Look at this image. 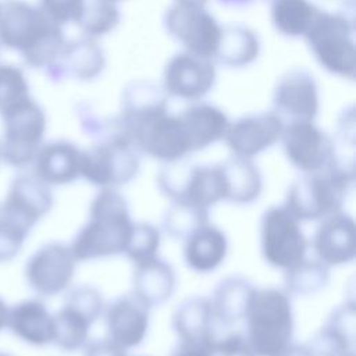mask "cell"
I'll list each match as a JSON object with an SVG mask.
<instances>
[{
	"mask_svg": "<svg viewBox=\"0 0 356 356\" xmlns=\"http://www.w3.org/2000/svg\"><path fill=\"white\" fill-rule=\"evenodd\" d=\"M117 120L134 146L153 159L171 163L192 153L179 115L168 111L167 93L149 81L125 86Z\"/></svg>",
	"mask_w": 356,
	"mask_h": 356,
	"instance_id": "cell-1",
	"label": "cell"
},
{
	"mask_svg": "<svg viewBox=\"0 0 356 356\" xmlns=\"http://www.w3.org/2000/svg\"><path fill=\"white\" fill-rule=\"evenodd\" d=\"M65 36L39 6L24 0L0 1V44L19 53L32 68H46L57 57Z\"/></svg>",
	"mask_w": 356,
	"mask_h": 356,
	"instance_id": "cell-2",
	"label": "cell"
},
{
	"mask_svg": "<svg viewBox=\"0 0 356 356\" xmlns=\"http://www.w3.org/2000/svg\"><path fill=\"white\" fill-rule=\"evenodd\" d=\"M132 224L124 196L115 189H102L90 203L88 222L70 245L75 260L86 261L124 253Z\"/></svg>",
	"mask_w": 356,
	"mask_h": 356,
	"instance_id": "cell-3",
	"label": "cell"
},
{
	"mask_svg": "<svg viewBox=\"0 0 356 356\" xmlns=\"http://www.w3.org/2000/svg\"><path fill=\"white\" fill-rule=\"evenodd\" d=\"M355 182V167L339 161L303 174L288 189L284 207L298 221H312L337 213L343 206Z\"/></svg>",
	"mask_w": 356,
	"mask_h": 356,
	"instance_id": "cell-4",
	"label": "cell"
},
{
	"mask_svg": "<svg viewBox=\"0 0 356 356\" xmlns=\"http://www.w3.org/2000/svg\"><path fill=\"white\" fill-rule=\"evenodd\" d=\"M245 320V337L256 356H278L292 342L293 312L285 291L256 289Z\"/></svg>",
	"mask_w": 356,
	"mask_h": 356,
	"instance_id": "cell-5",
	"label": "cell"
},
{
	"mask_svg": "<svg viewBox=\"0 0 356 356\" xmlns=\"http://www.w3.org/2000/svg\"><path fill=\"white\" fill-rule=\"evenodd\" d=\"M318 64L331 74L353 79L356 72L355 22L342 11L320 10L305 33Z\"/></svg>",
	"mask_w": 356,
	"mask_h": 356,
	"instance_id": "cell-6",
	"label": "cell"
},
{
	"mask_svg": "<svg viewBox=\"0 0 356 356\" xmlns=\"http://www.w3.org/2000/svg\"><path fill=\"white\" fill-rule=\"evenodd\" d=\"M139 150L121 132L108 134L81 153V177L102 189H115L139 171Z\"/></svg>",
	"mask_w": 356,
	"mask_h": 356,
	"instance_id": "cell-7",
	"label": "cell"
},
{
	"mask_svg": "<svg viewBox=\"0 0 356 356\" xmlns=\"http://www.w3.org/2000/svg\"><path fill=\"white\" fill-rule=\"evenodd\" d=\"M1 160L14 168H25L42 146L46 132V114L40 104L29 97L3 115Z\"/></svg>",
	"mask_w": 356,
	"mask_h": 356,
	"instance_id": "cell-8",
	"label": "cell"
},
{
	"mask_svg": "<svg viewBox=\"0 0 356 356\" xmlns=\"http://www.w3.org/2000/svg\"><path fill=\"white\" fill-rule=\"evenodd\" d=\"M164 26L188 53L209 60L216 57L221 26L203 6L175 1L164 15Z\"/></svg>",
	"mask_w": 356,
	"mask_h": 356,
	"instance_id": "cell-9",
	"label": "cell"
},
{
	"mask_svg": "<svg viewBox=\"0 0 356 356\" xmlns=\"http://www.w3.org/2000/svg\"><path fill=\"white\" fill-rule=\"evenodd\" d=\"M263 259L273 267L288 268L305 259L307 242L299 221L285 207H270L260 222Z\"/></svg>",
	"mask_w": 356,
	"mask_h": 356,
	"instance_id": "cell-10",
	"label": "cell"
},
{
	"mask_svg": "<svg viewBox=\"0 0 356 356\" xmlns=\"http://www.w3.org/2000/svg\"><path fill=\"white\" fill-rule=\"evenodd\" d=\"M281 140L288 161L303 174L320 171L338 161L334 140L313 121L288 122Z\"/></svg>",
	"mask_w": 356,
	"mask_h": 356,
	"instance_id": "cell-11",
	"label": "cell"
},
{
	"mask_svg": "<svg viewBox=\"0 0 356 356\" xmlns=\"http://www.w3.org/2000/svg\"><path fill=\"white\" fill-rule=\"evenodd\" d=\"M75 266L76 260L70 246L61 242H49L26 260L24 275L28 286L36 295L54 296L70 286Z\"/></svg>",
	"mask_w": 356,
	"mask_h": 356,
	"instance_id": "cell-12",
	"label": "cell"
},
{
	"mask_svg": "<svg viewBox=\"0 0 356 356\" xmlns=\"http://www.w3.org/2000/svg\"><path fill=\"white\" fill-rule=\"evenodd\" d=\"M53 207V193L49 185L32 172L15 175L0 204V213L14 224L31 232L36 222Z\"/></svg>",
	"mask_w": 356,
	"mask_h": 356,
	"instance_id": "cell-13",
	"label": "cell"
},
{
	"mask_svg": "<svg viewBox=\"0 0 356 356\" xmlns=\"http://www.w3.org/2000/svg\"><path fill=\"white\" fill-rule=\"evenodd\" d=\"M216 83V68L209 58L188 51L172 56L163 74V89L167 95L184 100H199Z\"/></svg>",
	"mask_w": 356,
	"mask_h": 356,
	"instance_id": "cell-14",
	"label": "cell"
},
{
	"mask_svg": "<svg viewBox=\"0 0 356 356\" xmlns=\"http://www.w3.org/2000/svg\"><path fill=\"white\" fill-rule=\"evenodd\" d=\"M273 107L282 121H314L318 92L313 75L299 68L285 72L274 89Z\"/></svg>",
	"mask_w": 356,
	"mask_h": 356,
	"instance_id": "cell-15",
	"label": "cell"
},
{
	"mask_svg": "<svg viewBox=\"0 0 356 356\" xmlns=\"http://www.w3.org/2000/svg\"><path fill=\"white\" fill-rule=\"evenodd\" d=\"M282 129L284 121L274 111L248 114L228 125L224 139L234 156L252 159L275 145Z\"/></svg>",
	"mask_w": 356,
	"mask_h": 356,
	"instance_id": "cell-16",
	"label": "cell"
},
{
	"mask_svg": "<svg viewBox=\"0 0 356 356\" xmlns=\"http://www.w3.org/2000/svg\"><path fill=\"white\" fill-rule=\"evenodd\" d=\"M106 57L99 43L89 36L70 40L63 44L57 57L44 68L46 75L60 82L63 79L92 81L102 74Z\"/></svg>",
	"mask_w": 356,
	"mask_h": 356,
	"instance_id": "cell-17",
	"label": "cell"
},
{
	"mask_svg": "<svg viewBox=\"0 0 356 356\" xmlns=\"http://www.w3.org/2000/svg\"><path fill=\"white\" fill-rule=\"evenodd\" d=\"M313 236V249L327 266L350 263L356 254V225L353 218L337 211L324 218Z\"/></svg>",
	"mask_w": 356,
	"mask_h": 356,
	"instance_id": "cell-18",
	"label": "cell"
},
{
	"mask_svg": "<svg viewBox=\"0 0 356 356\" xmlns=\"http://www.w3.org/2000/svg\"><path fill=\"white\" fill-rule=\"evenodd\" d=\"M149 310L134 293L117 298L106 310L107 338L124 350L142 343L149 328Z\"/></svg>",
	"mask_w": 356,
	"mask_h": 356,
	"instance_id": "cell-19",
	"label": "cell"
},
{
	"mask_svg": "<svg viewBox=\"0 0 356 356\" xmlns=\"http://www.w3.org/2000/svg\"><path fill=\"white\" fill-rule=\"evenodd\" d=\"M81 153L68 140L44 143L36 152L32 174L46 185H67L81 177Z\"/></svg>",
	"mask_w": 356,
	"mask_h": 356,
	"instance_id": "cell-20",
	"label": "cell"
},
{
	"mask_svg": "<svg viewBox=\"0 0 356 356\" xmlns=\"http://www.w3.org/2000/svg\"><path fill=\"white\" fill-rule=\"evenodd\" d=\"M191 152L202 150L222 139L229 125L227 114L207 103H196L184 108L179 114Z\"/></svg>",
	"mask_w": 356,
	"mask_h": 356,
	"instance_id": "cell-21",
	"label": "cell"
},
{
	"mask_svg": "<svg viewBox=\"0 0 356 356\" xmlns=\"http://www.w3.org/2000/svg\"><path fill=\"white\" fill-rule=\"evenodd\" d=\"M214 314L210 299L192 296L178 305L172 314V328L185 342H199L213 346L218 338L214 335Z\"/></svg>",
	"mask_w": 356,
	"mask_h": 356,
	"instance_id": "cell-22",
	"label": "cell"
},
{
	"mask_svg": "<svg viewBox=\"0 0 356 356\" xmlns=\"http://www.w3.org/2000/svg\"><path fill=\"white\" fill-rule=\"evenodd\" d=\"M134 264L132 293L149 307L167 302L175 288L172 267L157 256Z\"/></svg>",
	"mask_w": 356,
	"mask_h": 356,
	"instance_id": "cell-23",
	"label": "cell"
},
{
	"mask_svg": "<svg viewBox=\"0 0 356 356\" xmlns=\"http://www.w3.org/2000/svg\"><path fill=\"white\" fill-rule=\"evenodd\" d=\"M7 327L21 341L43 346L53 339V316L43 302L25 299L14 305L8 313Z\"/></svg>",
	"mask_w": 356,
	"mask_h": 356,
	"instance_id": "cell-24",
	"label": "cell"
},
{
	"mask_svg": "<svg viewBox=\"0 0 356 356\" xmlns=\"http://www.w3.org/2000/svg\"><path fill=\"white\" fill-rule=\"evenodd\" d=\"M184 257L189 268L197 273L216 270L225 259L228 241L225 234L210 222L195 229L185 239Z\"/></svg>",
	"mask_w": 356,
	"mask_h": 356,
	"instance_id": "cell-25",
	"label": "cell"
},
{
	"mask_svg": "<svg viewBox=\"0 0 356 356\" xmlns=\"http://www.w3.org/2000/svg\"><path fill=\"white\" fill-rule=\"evenodd\" d=\"M256 288L246 278L231 275L218 282L210 299L216 321L229 327L243 320Z\"/></svg>",
	"mask_w": 356,
	"mask_h": 356,
	"instance_id": "cell-26",
	"label": "cell"
},
{
	"mask_svg": "<svg viewBox=\"0 0 356 356\" xmlns=\"http://www.w3.org/2000/svg\"><path fill=\"white\" fill-rule=\"evenodd\" d=\"M218 165L222 174L227 202L249 204L260 196L263 189L261 172L250 159L232 156Z\"/></svg>",
	"mask_w": 356,
	"mask_h": 356,
	"instance_id": "cell-27",
	"label": "cell"
},
{
	"mask_svg": "<svg viewBox=\"0 0 356 356\" xmlns=\"http://www.w3.org/2000/svg\"><path fill=\"white\" fill-rule=\"evenodd\" d=\"M260 51L257 35L243 25L221 26V38L217 47L216 58L218 63L241 68L254 61Z\"/></svg>",
	"mask_w": 356,
	"mask_h": 356,
	"instance_id": "cell-28",
	"label": "cell"
},
{
	"mask_svg": "<svg viewBox=\"0 0 356 356\" xmlns=\"http://www.w3.org/2000/svg\"><path fill=\"white\" fill-rule=\"evenodd\" d=\"M271 21L284 36H305L320 8L309 0H273Z\"/></svg>",
	"mask_w": 356,
	"mask_h": 356,
	"instance_id": "cell-29",
	"label": "cell"
},
{
	"mask_svg": "<svg viewBox=\"0 0 356 356\" xmlns=\"http://www.w3.org/2000/svg\"><path fill=\"white\" fill-rule=\"evenodd\" d=\"M92 324L93 323L88 317L64 303V306L53 316L51 342L65 352L78 350L88 342Z\"/></svg>",
	"mask_w": 356,
	"mask_h": 356,
	"instance_id": "cell-30",
	"label": "cell"
},
{
	"mask_svg": "<svg viewBox=\"0 0 356 356\" xmlns=\"http://www.w3.org/2000/svg\"><path fill=\"white\" fill-rule=\"evenodd\" d=\"M330 280V266L321 260L302 259L285 268V292L291 295H313L323 289Z\"/></svg>",
	"mask_w": 356,
	"mask_h": 356,
	"instance_id": "cell-31",
	"label": "cell"
},
{
	"mask_svg": "<svg viewBox=\"0 0 356 356\" xmlns=\"http://www.w3.org/2000/svg\"><path fill=\"white\" fill-rule=\"evenodd\" d=\"M206 222H209V209L186 202H172L163 218L164 231L174 239H185Z\"/></svg>",
	"mask_w": 356,
	"mask_h": 356,
	"instance_id": "cell-32",
	"label": "cell"
},
{
	"mask_svg": "<svg viewBox=\"0 0 356 356\" xmlns=\"http://www.w3.org/2000/svg\"><path fill=\"white\" fill-rule=\"evenodd\" d=\"M121 14L115 3L108 0H85L78 26L85 36L97 38L113 31L120 22Z\"/></svg>",
	"mask_w": 356,
	"mask_h": 356,
	"instance_id": "cell-33",
	"label": "cell"
},
{
	"mask_svg": "<svg viewBox=\"0 0 356 356\" xmlns=\"http://www.w3.org/2000/svg\"><path fill=\"white\" fill-rule=\"evenodd\" d=\"M306 346L312 356H355V334L327 321Z\"/></svg>",
	"mask_w": 356,
	"mask_h": 356,
	"instance_id": "cell-34",
	"label": "cell"
},
{
	"mask_svg": "<svg viewBox=\"0 0 356 356\" xmlns=\"http://www.w3.org/2000/svg\"><path fill=\"white\" fill-rule=\"evenodd\" d=\"M29 97V85L24 71L13 64H0V115Z\"/></svg>",
	"mask_w": 356,
	"mask_h": 356,
	"instance_id": "cell-35",
	"label": "cell"
},
{
	"mask_svg": "<svg viewBox=\"0 0 356 356\" xmlns=\"http://www.w3.org/2000/svg\"><path fill=\"white\" fill-rule=\"evenodd\" d=\"M160 248V232L147 222H134L124 253L134 263L149 260L157 256Z\"/></svg>",
	"mask_w": 356,
	"mask_h": 356,
	"instance_id": "cell-36",
	"label": "cell"
},
{
	"mask_svg": "<svg viewBox=\"0 0 356 356\" xmlns=\"http://www.w3.org/2000/svg\"><path fill=\"white\" fill-rule=\"evenodd\" d=\"M65 305L76 309L92 323H95L104 310V302L100 292L89 285L72 288L65 296Z\"/></svg>",
	"mask_w": 356,
	"mask_h": 356,
	"instance_id": "cell-37",
	"label": "cell"
},
{
	"mask_svg": "<svg viewBox=\"0 0 356 356\" xmlns=\"http://www.w3.org/2000/svg\"><path fill=\"white\" fill-rule=\"evenodd\" d=\"M28 234L0 213V263H8L18 256Z\"/></svg>",
	"mask_w": 356,
	"mask_h": 356,
	"instance_id": "cell-38",
	"label": "cell"
},
{
	"mask_svg": "<svg viewBox=\"0 0 356 356\" xmlns=\"http://www.w3.org/2000/svg\"><path fill=\"white\" fill-rule=\"evenodd\" d=\"M40 10L56 24H78L81 19L85 0H39Z\"/></svg>",
	"mask_w": 356,
	"mask_h": 356,
	"instance_id": "cell-39",
	"label": "cell"
},
{
	"mask_svg": "<svg viewBox=\"0 0 356 356\" xmlns=\"http://www.w3.org/2000/svg\"><path fill=\"white\" fill-rule=\"evenodd\" d=\"M214 355L217 356H256L249 346L246 337L241 332H231L218 338L214 343Z\"/></svg>",
	"mask_w": 356,
	"mask_h": 356,
	"instance_id": "cell-40",
	"label": "cell"
},
{
	"mask_svg": "<svg viewBox=\"0 0 356 356\" xmlns=\"http://www.w3.org/2000/svg\"><path fill=\"white\" fill-rule=\"evenodd\" d=\"M125 350L108 338L89 341L83 346V356H121Z\"/></svg>",
	"mask_w": 356,
	"mask_h": 356,
	"instance_id": "cell-41",
	"label": "cell"
},
{
	"mask_svg": "<svg viewBox=\"0 0 356 356\" xmlns=\"http://www.w3.org/2000/svg\"><path fill=\"white\" fill-rule=\"evenodd\" d=\"M172 356H216L214 349L210 345L199 342L181 341Z\"/></svg>",
	"mask_w": 356,
	"mask_h": 356,
	"instance_id": "cell-42",
	"label": "cell"
},
{
	"mask_svg": "<svg viewBox=\"0 0 356 356\" xmlns=\"http://www.w3.org/2000/svg\"><path fill=\"white\" fill-rule=\"evenodd\" d=\"M278 356H312L309 348L306 346V343H293L291 342Z\"/></svg>",
	"mask_w": 356,
	"mask_h": 356,
	"instance_id": "cell-43",
	"label": "cell"
},
{
	"mask_svg": "<svg viewBox=\"0 0 356 356\" xmlns=\"http://www.w3.org/2000/svg\"><path fill=\"white\" fill-rule=\"evenodd\" d=\"M8 313H10V307L7 306V303L0 298V331H3L7 327L8 323Z\"/></svg>",
	"mask_w": 356,
	"mask_h": 356,
	"instance_id": "cell-44",
	"label": "cell"
},
{
	"mask_svg": "<svg viewBox=\"0 0 356 356\" xmlns=\"http://www.w3.org/2000/svg\"><path fill=\"white\" fill-rule=\"evenodd\" d=\"M220 3L225 4V6H234V7H241V6H246L249 3H252L253 0H218Z\"/></svg>",
	"mask_w": 356,
	"mask_h": 356,
	"instance_id": "cell-45",
	"label": "cell"
},
{
	"mask_svg": "<svg viewBox=\"0 0 356 356\" xmlns=\"http://www.w3.org/2000/svg\"><path fill=\"white\" fill-rule=\"evenodd\" d=\"M177 1H182V3H189V4H196V6H204L207 0H177Z\"/></svg>",
	"mask_w": 356,
	"mask_h": 356,
	"instance_id": "cell-46",
	"label": "cell"
},
{
	"mask_svg": "<svg viewBox=\"0 0 356 356\" xmlns=\"http://www.w3.org/2000/svg\"><path fill=\"white\" fill-rule=\"evenodd\" d=\"M0 356H13V355H10L7 352H0Z\"/></svg>",
	"mask_w": 356,
	"mask_h": 356,
	"instance_id": "cell-47",
	"label": "cell"
},
{
	"mask_svg": "<svg viewBox=\"0 0 356 356\" xmlns=\"http://www.w3.org/2000/svg\"><path fill=\"white\" fill-rule=\"evenodd\" d=\"M108 1H113V3H115V1H118V0H108Z\"/></svg>",
	"mask_w": 356,
	"mask_h": 356,
	"instance_id": "cell-48",
	"label": "cell"
},
{
	"mask_svg": "<svg viewBox=\"0 0 356 356\" xmlns=\"http://www.w3.org/2000/svg\"><path fill=\"white\" fill-rule=\"evenodd\" d=\"M121 356H128V355H127V353H124V355H121Z\"/></svg>",
	"mask_w": 356,
	"mask_h": 356,
	"instance_id": "cell-49",
	"label": "cell"
},
{
	"mask_svg": "<svg viewBox=\"0 0 356 356\" xmlns=\"http://www.w3.org/2000/svg\"><path fill=\"white\" fill-rule=\"evenodd\" d=\"M268 1H273V0H268Z\"/></svg>",
	"mask_w": 356,
	"mask_h": 356,
	"instance_id": "cell-50",
	"label": "cell"
}]
</instances>
